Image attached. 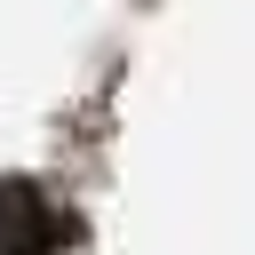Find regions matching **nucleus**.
<instances>
[{"label":"nucleus","instance_id":"nucleus-1","mask_svg":"<svg viewBox=\"0 0 255 255\" xmlns=\"http://www.w3.org/2000/svg\"><path fill=\"white\" fill-rule=\"evenodd\" d=\"M56 231H64V223L40 207L32 183H0V255H48Z\"/></svg>","mask_w":255,"mask_h":255}]
</instances>
